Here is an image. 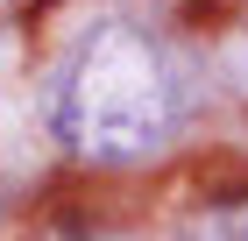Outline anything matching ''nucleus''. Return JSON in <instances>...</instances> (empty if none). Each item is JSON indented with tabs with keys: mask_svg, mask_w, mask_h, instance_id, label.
<instances>
[{
	"mask_svg": "<svg viewBox=\"0 0 248 241\" xmlns=\"http://www.w3.org/2000/svg\"><path fill=\"white\" fill-rule=\"evenodd\" d=\"M185 85H177L170 50L135 29V21H99L71 43L57 85H50V121L57 142L85 163H142L170 142Z\"/></svg>",
	"mask_w": 248,
	"mask_h": 241,
	"instance_id": "f257e3e1",
	"label": "nucleus"
},
{
	"mask_svg": "<svg viewBox=\"0 0 248 241\" xmlns=\"http://www.w3.org/2000/svg\"><path fill=\"white\" fill-rule=\"evenodd\" d=\"M185 241H248V192L206 206V213H191V220H185Z\"/></svg>",
	"mask_w": 248,
	"mask_h": 241,
	"instance_id": "f03ea898",
	"label": "nucleus"
}]
</instances>
